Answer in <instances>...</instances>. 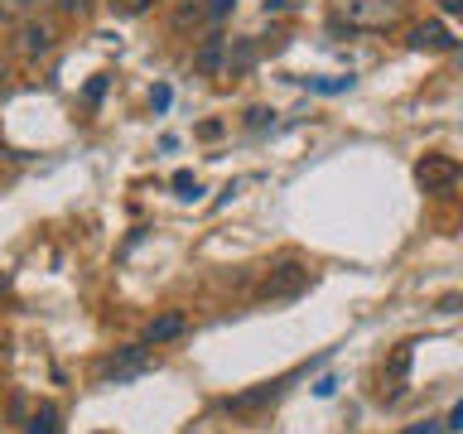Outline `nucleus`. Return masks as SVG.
Listing matches in <instances>:
<instances>
[{
	"instance_id": "9d476101",
	"label": "nucleus",
	"mask_w": 463,
	"mask_h": 434,
	"mask_svg": "<svg viewBox=\"0 0 463 434\" xmlns=\"http://www.w3.org/2000/svg\"><path fill=\"white\" fill-rule=\"evenodd\" d=\"M24 434H63V415H58V405H34L24 420Z\"/></svg>"
},
{
	"instance_id": "393cba45",
	"label": "nucleus",
	"mask_w": 463,
	"mask_h": 434,
	"mask_svg": "<svg viewBox=\"0 0 463 434\" xmlns=\"http://www.w3.org/2000/svg\"><path fill=\"white\" fill-rule=\"evenodd\" d=\"M444 10H454V14H463V0H439Z\"/></svg>"
},
{
	"instance_id": "9b49d317",
	"label": "nucleus",
	"mask_w": 463,
	"mask_h": 434,
	"mask_svg": "<svg viewBox=\"0 0 463 434\" xmlns=\"http://www.w3.org/2000/svg\"><path fill=\"white\" fill-rule=\"evenodd\" d=\"M299 87H309V92H318V97H338V92H353L357 87V78L347 72V78H295Z\"/></svg>"
},
{
	"instance_id": "c85d7f7f",
	"label": "nucleus",
	"mask_w": 463,
	"mask_h": 434,
	"mask_svg": "<svg viewBox=\"0 0 463 434\" xmlns=\"http://www.w3.org/2000/svg\"><path fill=\"white\" fill-rule=\"evenodd\" d=\"M0 29H5V14H0Z\"/></svg>"
},
{
	"instance_id": "ddd939ff",
	"label": "nucleus",
	"mask_w": 463,
	"mask_h": 434,
	"mask_svg": "<svg viewBox=\"0 0 463 434\" xmlns=\"http://www.w3.org/2000/svg\"><path fill=\"white\" fill-rule=\"evenodd\" d=\"M405 367H411V343H401V347H396V357L386 362V382H391V396H396V391H401L396 382L405 376Z\"/></svg>"
},
{
	"instance_id": "a211bd4d",
	"label": "nucleus",
	"mask_w": 463,
	"mask_h": 434,
	"mask_svg": "<svg viewBox=\"0 0 463 434\" xmlns=\"http://www.w3.org/2000/svg\"><path fill=\"white\" fill-rule=\"evenodd\" d=\"M107 82H111V78H107V72H97V78H92V82H87V92H82V97H87V101H92V107H97V101H101V97H107Z\"/></svg>"
},
{
	"instance_id": "423d86ee",
	"label": "nucleus",
	"mask_w": 463,
	"mask_h": 434,
	"mask_svg": "<svg viewBox=\"0 0 463 434\" xmlns=\"http://www.w3.org/2000/svg\"><path fill=\"white\" fill-rule=\"evenodd\" d=\"M184 333H188V318H184L179 309H169V314H159V318H150V324H145V343L159 347V343L184 338Z\"/></svg>"
},
{
	"instance_id": "f257e3e1",
	"label": "nucleus",
	"mask_w": 463,
	"mask_h": 434,
	"mask_svg": "<svg viewBox=\"0 0 463 434\" xmlns=\"http://www.w3.org/2000/svg\"><path fill=\"white\" fill-rule=\"evenodd\" d=\"M155 372V357H150V343H130V347H116V353L101 362V386H126L136 376Z\"/></svg>"
},
{
	"instance_id": "0eeeda50",
	"label": "nucleus",
	"mask_w": 463,
	"mask_h": 434,
	"mask_svg": "<svg viewBox=\"0 0 463 434\" xmlns=\"http://www.w3.org/2000/svg\"><path fill=\"white\" fill-rule=\"evenodd\" d=\"M49 49H53V29H49V24H39V20L20 24V58H29V63H34V58H43Z\"/></svg>"
},
{
	"instance_id": "2eb2a0df",
	"label": "nucleus",
	"mask_w": 463,
	"mask_h": 434,
	"mask_svg": "<svg viewBox=\"0 0 463 434\" xmlns=\"http://www.w3.org/2000/svg\"><path fill=\"white\" fill-rule=\"evenodd\" d=\"M107 5H111V14H121V20H136V14H145L155 0H107Z\"/></svg>"
},
{
	"instance_id": "5701e85b",
	"label": "nucleus",
	"mask_w": 463,
	"mask_h": 434,
	"mask_svg": "<svg viewBox=\"0 0 463 434\" xmlns=\"http://www.w3.org/2000/svg\"><path fill=\"white\" fill-rule=\"evenodd\" d=\"M401 434H439V425H434V420H425V425H411V429H401Z\"/></svg>"
},
{
	"instance_id": "6ab92c4d",
	"label": "nucleus",
	"mask_w": 463,
	"mask_h": 434,
	"mask_svg": "<svg viewBox=\"0 0 463 434\" xmlns=\"http://www.w3.org/2000/svg\"><path fill=\"white\" fill-rule=\"evenodd\" d=\"M169 101H174V92H169V82H159L155 92H150V107H155V111H169Z\"/></svg>"
},
{
	"instance_id": "aec40b11",
	"label": "nucleus",
	"mask_w": 463,
	"mask_h": 434,
	"mask_svg": "<svg viewBox=\"0 0 463 434\" xmlns=\"http://www.w3.org/2000/svg\"><path fill=\"white\" fill-rule=\"evenodd\" d=\"M333 391H338V376H318L314 382V396H333Z\"/></svg>"
},
{
	"instance_id": "c756f323",
	"label": "nucleus",
	"mask_w": 463,
	"mask_h": 434,
	"mask_svg": "<svg viewBox=\"0 0 463 434\" xmlns=\"http://www.w3.org/2000/svg\"><path fill=\"white\" fill-rule=\"evenodd\" d=\"M0 434H5V429H0Z\"/></svg>"
},
{
	"instance_id": "4be33fe9",
	"label": "nucleus",
	"mask_w": 463,
	"mask_h": 434,
	"mask_svg": "<svg viewBox=\"0 0 463 434\" xmlns=\"http://www.w3.org/2000/svg\"><path fill=\"white\" fill-rule=\"evenodd\" d=\"M58 10L63 14H87V0H58Z\"/></svg>"
},
{
	"instance_id": "f8f14e48",
	"label": "nucleus",
	"mask_w": 463,
	"mask_h": 434,
	"mask_svg": "<svg viewBox=\"0 0 463 434\" xmlns=\"http://www.w3.org/2000/svg\"><path fill=\"white\" fill-rule=\"evenodd\" d=\"M256 63V43L251 39H232L227 43V72H246Z\"/></svg>"
},
{
	"instance_id": "7ed1b4c3",
	"label": "nucleus",
	"mask_w": 463,
	"mask_h": 434,
	"mask_svg": "<svg viewBox=\"0 0 463 434\" xmlns=\"http://www.w3.org/2000/svg\"><path fill=\"white\" fill-rule=\"evenodd\" d=\"M458 179H463V165L454 155H425L415 165V184L425 188V193H449Z\"/></svg>"
},
{
	"instance_id": "a878e982",
	"label": "nucleus",
	"mask_w": 463,
	"mask_h": 434,
	"mask_svg": "<svg viewBox=\"0 0 463 434\" xmlns=\"http://www.w3.org/2000/svg\"><path fill=\"white\" fill-rule=\"evenodd\" d=\"M10 5H14V10H29V5H34V0H10Z\"/></svg>"
},
{
	"instance_id": "6e6552de",
	"label": "nucleus",
	"mask_w": 463,
	"mask_h": 434,
	"mask_svg": "<svg viewBox=\"0 0 463 434\" xmlns=\"http://www.w3.org/2000/svg\"><path fill=\"white\" fill-rule=\"evenodd\" d=\"M280 391H285V376H280V382H266V386H256V391H241V396H232V401H227V410H237V415L260 410V405L280 401Z\"/></svg>"
},
{
	"instance_id": "f03ea898",
	"label": "nucleus",
	"mask_w": 463,
	"mask_h": 434,
	"mask_svg": "<svg viewBox=\"0 0 463 434\" xmlns=\"http://www.w3.org/2000/svg\"><path fill=\"white\" fill-rule=\"evenodd\" d=\"M338 20L347 29H391L401 24V0H338Z\"/></svg>"
},
{
	"instance_id": "39448f33",
	"label": "nucleus",
	"mask_w": 463,
	"mask_h": 434,
	"mask_svg": "<svg viewBox=\"0 0 463 434\" xmlns=\"http://www.w3.org/2000/svg\"><path fill=\"white\" fill-rule=\"evenodd\" d=\"M411 49H425V53H449L454 49V34H449L444 20H425L411 29Z\"/></svg>"
},
{
	"instance_id": "dca6fc26",
	"label": "nucleus",
	"mask_w": 463,
	"mask_h": 434,
	"mask_svg": "<svg viewBox=\"0 0 463 434\" xmlns=\"http://www.w3.org/2000/svg\"><path fill=\"white\" fill-rule=\"evenodd\" d=\"M174 188H179V198H198V193H203V188H198V179H194L188 169H179V174H174Z\"/></svg>"
},
{
	"instance_id": "f3484780",
	"label": "nucleus",
	"mask_w": 463,
	"mask_h": 434,
	"mask_svg": "<svg viewBox=\"0 0 463 434\" xmlns=\"http://www.w3.org/2000/svg\"><path fill=\"white\" fill-rule=\"evenodd\" d=\"M246 126H251V130H266V126H275V111H270V107H251V111H246Z\"/></svg>"
},
{
	"instance_id": "b1692460",
	"label": "nucleus",
	"mask_w": 463,
	"mask_h": 434,
	"mask_svg": "<svg viewBox=\"0 0 463 434\" xmlns=\"http://www.w3.org/2000/svg\"><path fill=\"white\" fill-rule=\"evenodd\" d=\"M449 429H463V401L454 405V415H449Z\"/></svg>"
},
{
	"instance_id": "bb28decb",
	"label": "nucleus",
	"mask_w": 463,
	"mask_h": 434,
	"mask_svg": "<svg viewBox=\"0 0 463 434\" xmlns=\"http://www.w3.org/2000/svg\"><path fill=\"white\" fill-rule=\"evenodd\" d=\"M266 10H285V0H266Z\"/></svg>"
},
{
	"instance_id": "20e7f679",
	"label": "nucleus",
	"mask_w": 463,
	"mask_h": 434,
	"mask_svg": "<svg viewBox=\"0 0 463 434\" xmlns=\"http://www.w3.org/2000/svg\"><path fill=\"white\" fill-rule=\"evenodd\" d=\"M309 289V270L299 266V260H280L270 275H266V285H260V299H295Z\"/></svg>"
},
{
	"instance_id": "412c9836",
	"label": "nucleus",
	"mask_w": 463,
	"mask_h": 434,
	"mask_svg": "<svg viewBox=\"0 0 463 434\" xmlns=\"http://www.w3.org/2000/svg\"><path fill=\"white\" fill-rule=\"evenodd\" d=\"M198 136H203V140H217V136H222V121H203Z\"/></svg>"
},
{
	"instance_id": "1a4fd4ad",
	"label": "nucleus",
	"mask_w": 463,
	"mask_h": 434,
	"mask_svg": "<svg viewBox=\"0 0 463 434\" xmlns=\"http://www.w3.org/2000/svg\"><path fill=\"white\" fill-rule=\"evenodd\" d=\"M227 43H232L227 34H213V39L198 49L194 68H198V72H227Z\"/></svg>"
},
{
	"instance_id": "cd10ccee",
	"label": "nucleus",
	"mask_w": 463,
	"mask_h": 434,
	"mask_svg": "<svg viewBox=\"0 0 463 434\" xmlns=\"http://www.w3.org/2000/svg\"><path fill=\"white\" fill-rule=\"evenodd\" d=\"M5 289H10V280H5V275H0V295H5Z\"/></svg>"
},
{
	"instance_id": "4468645a",
	"label": "nucleus",
	"mask_w": 463,
	"mask_h": 434,
	"mask_svg": "<svg viewBox=\"0 0 463 434\" xmlns=\"http://www.w3.org/2000/svg\"><path fill=\"white\" fill-rule=\"evenodd\" d=\"M232 5H237V0H203V5H194V10H184V14H179V24L188 20V14H208V20H222Z\"/></svg>"
}]
</instances>
